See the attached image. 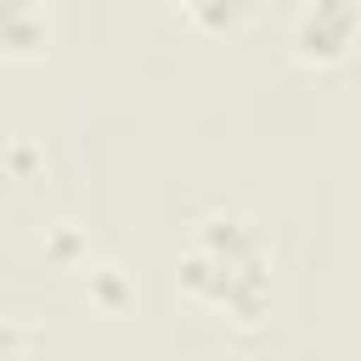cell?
Masks as SVG:
<instances>
[{"label":"cell","mask_w":361,"mask_h":361,"mask_svg":"<svg viewBox=\"0 0 361 361\" xmlns=\"http://www.w3.org/2000/svg\"><path fill=\"white\" fill-rule=\"evenodd\" d=\"M271 259H265V243L254 231V220L243 214H209L192 243H186V259H180V276L186 288L214 305V310H231L243 322L259 316L265 293H271Z\"/></svg>","instance_id":"6da1fadb"},{"label":"cell","mask_w":361,"mask_h":361,"mask_svg":"<svg viewBox=\"0 0 361 361\" xmlns=\"http://www.w3.org/2000/svg\"><path fill=\"white\" fill-rule=\"evenodd\" d=\"M0 361H23V350H17V338L0 327Z\"/></svg>","instance_id":"277c9868"},{"label":"cell","mask_w":361,"mask_h":361,"mask_svg":"<svg viewBox=\"0 0 361 361\" xmlns=\"http://www.w3.org/2000/svg\"><path fill=\"white\" fill-rule=\"evenodd\" d=\"M45 34V0H0V39L6 45H39Z\"/></svg>","instance_id":"3957f363"},{"label":"cell","mask_w":361,"mask_h":361,"mask_svg":"<svg viewBox=\"0 0 361 361\" xmlns=\"http://www.w3.org/2000/svg\"><path fill=\"white\" fill-rule=\"evenodd\" d=\"M350 34H355V6L350 0H305L299 6L293 39H299L305 56H333V51H344Z\"/></svg>","instance_id":"7a4b0ae2"}]
</instances>
